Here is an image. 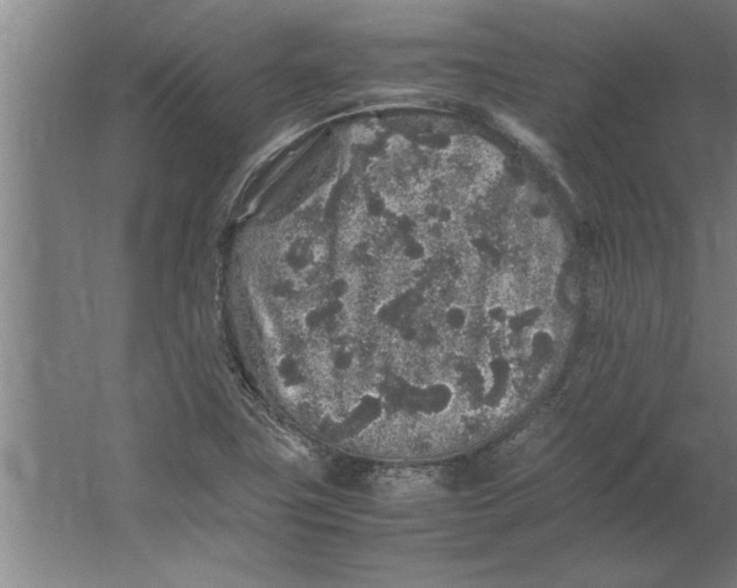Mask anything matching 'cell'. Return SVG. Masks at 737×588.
<instances>
[{
	"mask_svg": "<svg viewBox=\"0 0 737 588\" xmlns=\"http://www.w3.org/2000/svg\"><path fill=\"white\" fill-rule=\"evenodd\" d=\"M489 382L486 383L483 405L489 408L502 406L509 394L511 383V364L506 357L495 356L488 363Z\"/></svg>",
	"mask_w": 737,
	"mask_h": 588,
	"instance_id": "obj_1",
	"label": "cell"
},
{
	"mask_svg": "<svg viewBox=\"0 0 737 588\" xmlns=\"http://www.w3.org/2000/svg\"><path fill=\"white\" fill-rule=\"evenodd\" d=\"M455 392L446 382H433L419 389V413L426 417L442 415L452 408Z\"/></svg>",
	"mask_w": 737,
	"mask_h": 588,
	"instance_id": "obj_2",
	"label": "cell"
},
{
	"mask_svg": "<svg viewBox=\"0 0 737 588\" xmlns=\"http://www.w3.org/2000/svg\"><path fill=\"white\" fill-rule=\"evenodd\" d=\"M530 357L534 363L546 364L552 360L555 351V340L550 332L538 330L532 333L530 339Z\"/></svg>",
	"mask_w": 737,
	"mask_h": 588,
	"instance_id": "obj_3",
	"label": "cell"
},
{
	"mask_svg": "<svg viewBox=\"0 0 737 588\" xmlns=\"http://www.w3.org/2000/svg\"><path fill=\"white\" fill-rule=\"evenodd\" d=\"M543 312L541 307L531 306L523 308V310L510 314L509 320L505 326L511 333L519 335L525 333L527 330H532L539 321Z\"/></svg>",
	"mask_w": 737,
	"mask_h": 588,
	"instance_id": "obj_4",
	"label": "cell"
},
{
	"mask_svg": "<svg viewBox=\"0 0 737 588\" xmlns=\"http://www.w3.org/2000/svg\"><path fill=\"white\" fill-rule=\"evenodd\" d=\"M446 326L452 332H461L468 323L469 315L466 308L460 305H452L445 311L443 314Z\"/></svg>",
	"mask_w": 737,
	"mask_h": 588,
	"instance_id": "obj_5",
	"label": "cell"
},
{
	"mask_svg": "<svg viewBox=\"0 0 737 588\" xmlns=\"http://www.w3.org/2000/svg\"><path fill=\"white\" fill-rule=\"evenodd\" d=\"M588 294H589V299L593 306H601L603 296H605V284H603V277H601V273H594L591 275V282L588 286Z\"/></svg>",
	"mask_w": 737,
	"mask_h": 588,
	"instance_id": "obj_6",
	"label": "cell"
},
{
	"mask_svg": "<svg viewBox=\"0 0 737 588\" xmlns=\"http://www.w3.org/2000/svg\"><path fill=\"white\" fill-rule=\"evenodd\" d=\"M509 311L506 310V307L500 304L493 305L486 310V318L489 320L490 323H495V325H504L505 326L510 316Z\"/></svg>",
	"mask_w": 737,
	"mask_h": 588,
	"instance_id": "obj_7",
	"label": "cell"
},
{
	"mask_svg": "<svg viewBox=\"0 0 737 588\" xmlns=\"http://www.w3.org/2000/svg\"><path fill=\"white\" fill-rule=\"evenodd\" d=\"M566 293H567L568 299L571 300L573 304H578L579 300L581 298V287L578 280L573 277L568 279L566 282Z\"/></svg>",
	"mask_w": 737,
	"mask_h": 588,
	"instance_id": "obj_8",
	"label": "cell"
}]
</instances>
